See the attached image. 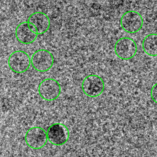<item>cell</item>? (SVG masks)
I'll return each mask as SVG.
<instances>
[{
	"instance_id": "6da1fadb",
	"label": "cell",
	"mask_w": 157,
	"mask_h": 157,
	"mask_svg": "<svg viewBox=\"0 0 157 157\" xmlns=\"http://www.w3.org/2000/svg\"><path fill=\"white\" fill-rule=\"evenodd\" d=\"M82 89L83 93L88 97L95 98L103 92L104 82L98 75L91 74L84 78L82 81Z\"/></svg>"
},
{
	"instance_id": "7a4b0ae2",
	"label": "cell",
	"mask_w": 157,
	"mask_h": 157,
	"mask_svg": "<svg viewBox=\"0 0 157 157\" xmlns=\"http://www.w3.org/2000/svg\"><path fill=\"white\" fill-rule=\"evenodd\" d=\"M31 59L26 52L22 50H17L11 54L8 59V65L10 69L17 73L25 72L29 69Z\"/></svg>"
},
{
	"instance_id": "3957f363",
	"label": "cell",
	"mask_w": 157,
	"mask_h": 157,
	"mask_svg": "<svg viewBox=\"0 0 157 157\" xmlns=\"http://www.w3.org/2000/svg\"><path fill=\"white\" fill-rule=\"evenodd\" d=\"M38 91L39 95L43 100L53 101L59 97L61 92V88L57 81L48 78L43 80L40 82Z\"/></svg>"
},
{
	"instance_id": "277c9868",
	"label": "cell",
	"mask_w": 157,
	"mask_h": 157,
	"mask_svg": "<svg viewBox=\"0 0 157 157\" xmlns=\"http://www.w3.org/2000/svg\"><path fill=\"white\" fill-rule=\"evenodd\" d=\"M31 62L36 70L39 72H46L51 69L54 65V57L48 50L39 49L33 54Z\"/></svg>"
},
{
	"instance_id": "5b68a950",
	"label": "cell",
	"mask_w": 157,
	"mask_h": 157,
	"mask_svg": "<svg viewBox=\"0 0 157 157\" xmlns=\"http://www.w3.org/2000/svg\"><path fill=\"white\" fill-rule=\"evenodd\" d=\"M120 25L122 29L129 33L140 31L143 25V19L140 13L135 11H128L121 17Z\"/></svg>"
},
{
	"instance_id": "8992f818",
	"label": "cell",
	"mask_w": 157,
	"mask_h": 157,
	"mask_svg": "<svg viewBox=\"0 0 157 157\" xmlns=\"http://www.w3.org/2000/svg\"><path fill=\"white\" fill-rule=\"evenodd\" d=\"M116 56L123 60L133 58L136 54L137 46L135 41L128 37H124L117 40L114 46Z\"/></svg>"
},
{
	"instance_id": "52a82bcc",
	"label": "cell",
	"mask_w": 157,
	"mask_h": 157,
	"mask_svg": "<svg viewBox=\"0 0 157 157\" xmlns=\"http://www.w3.org/2000/svg\"><path fill=\"white\" fill-rule=\"evenodd\" d=\"M47 132L39 127H34L28 129L25 136L27 146L33 149L44 147L48 140Z\"/></svg>"
},
{
	"instance_id": "ba28073f",
	"label": "cell",
	"mask_w": 157,
	"mask_h": 157,
	"mask_svg": "<svg viewBox=\"0 0 157 157\" xmlns=\"http://www.w3.org/2000/svg\"><path fill=\"white\" fill-rule=\"evenodd\" d=\"M68 128L61 124H55L49 127L47 131L48 141L56 146L66 144L69 138Z\"/></svg>"
},
{
	"instance_id": "9c48e42d",
	"label": "cell",
	"mask_w": 157,
	"mask_h": 157,
	"mask_svg": "<svg viewBox=\"0 0 157 157\" xmlns=\"http://www.w3.org/2000/svg\"><path fill=\"white\" fill-rule=\"evenodd\" d=\"M15 34L17 40L24 44H33L38 36L36 28L27 21L19 24L16 27Z\"/></svg>"
},
{
	"instance_id": "30bf717a",
	"label": "cell",
	"mask_w": 157,
	"mask_h": 157,
	"mask_svg": "<svg viewBox=\"0 0 157 157\" xmlns=\"http://www.w3.org/2000/svg\"><path fill=\"white\" fill-rule=\"evenodd\" d=\"M27 22L36 28L38 35L46 33L50 26L49 17L42 12H37L31 14Z\"/></svg>"
},
{
	"instance_id": "8fae6325",
	"label": "cell",
	"mask_w": 157,
	"mask_h": 157,
	"mask_svg": "<svg viewBox=\"0 0 157 157\" xmlns=\"http://www.w3.org/2000/svg\"><path fill=\"white\" fill-rule=\"evenodd\" d=\"M143 51L148 56H157V34L148 35L143 39L142 44Z\"/></svg>"
},
{
	"instance_id": "7c38bea8",
	"label": "cell",
	"mask_w": 157,
	"mask_h": 157,
	"mask_svg": "<svg viewBox=\"0 0 157 157\" xmlns=\"http://www.w3.org/2000/svg\"><path fill=\"white\" fill-rule=\"evenodd\" d=\"M151 96L153 101L157 104V83L154 84L151 88Z\"/></svg>"
}]
</instances>
